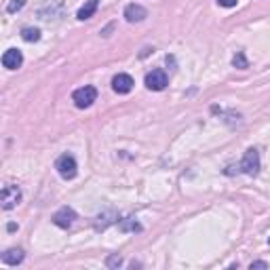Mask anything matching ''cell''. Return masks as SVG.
I'll return each instance as SVG.
<instances>
[{
	"instance_id": "cell-1",
	"label": "cell",
	"mask_w": 270,
	"mask_h": 270,
	"mask_svg": "<svg viewBox=\"0 0 270 270\" xmlns=\"http://www.w3.org/2000/svg\"><path fill=\"white\" fill-rule=\"evenodd\" d=\"M55 169L63 180H74L76 178V171H78V165H76V158L72 154H61L55 163Z\"/></svg>"
},
{
	"instance_id": "cell-2",
	"label": "cell",
	"mask_w": 270,
	"mask_h": 270,
	"mask_svg": "<svg viewBox=\"0 0 270 270\" xmlns=\"http://www.w3.org/2000/svg\"><path fill=\"white\" fill-rule=\"evenodd\" d=\"M239 171L245 173V176H258V171H260V152L256 148H249L247 152H245L243 161L239 165Z\"/></svg>"
},
{
	"instance_id": "cell-3",
	"label": "cell",
	"mask_w": 270,
	"mask_h": 270,
	"mask_svg": "<svg viewBox=\"0 0 270 270\" xmlns=\"http://www.w3.org/2000/svg\"><path fill=\"white\" fill-rule=\"evenodd\" d=\"M72 99H74L76 108H89V106H93V101L97 99V89H95V87H91V85L81 87V89L74 91Z\"/></svg>"
},
{
	"instance_id": "cell-4",
	"label": "cell",
	"mask_w": 270,
	"mask_h": 270,
	"mask_svg": "<svg viewBox=\"0 0 270 270\" xmlns=\"http://www.w3.org/2000/svg\"><path fill=\"white\" fill-rule=\"evenodd\" d=\"M19 201H21V190H19V186L9 184V186L2 188V192H0V203H2V209H4V211L17 207Z\"/></svg>"
},
{
	"instance_id": "cell-5",
	"label": "cell",
	"mask_w": 270,
	"mask_h": 270,
	"mask_svg": "<svg viewBox=\"0 0 270 270\" xmlns=\"http://www.w3.org/2000/svg\"><path fill=\"white\" fill-rule=\"evenodd\" d=\"M146 87L150 91H163L167 85H169V78H167L165 70H152V72L146 74Z\"/></svg>"
},
{
	"instance_id": "cell-6",
	"label": "cell",
	"mask_w": 270,
	"mask_h": 270,
	"mask_svg": "<svg viewBox=\"0 0 270 270\" xmlns=\"http://www.w3.org/2000/svg\"><path fill=\"white\" fill-rule=\"evenodd\" d=\"M76 220H78V216H76V211H74L72 207H61V209L53 216V224L57 226V228L68 230Z\"/></svg>"
},
{
	"instance_id": "cell-7",
	"label": "cell",
	"mask_w": 270,
	"mask_h": 270,
	"mask_svg": "<svg viewBox=\"0 0 270 270\" xmlns=\"http://www.w3.org/2000/svg\"><path fill=\"white\" fill-rule=\"evenodd\" d=\"M148 17V11L141 4H127L125 6V19L129 23H139Z\"/></svg>"
},
{
	"instance_id": "cell-8",
	"label": "cell",
	"mask_w": 270,
	"mask_h": 270,
	"mask_svg": "<svg viewBox=\"0 0 270 270\" xmlns=\"http://www.w3.org/2000/svg\"><path fill=\"white\" fill-rule=\"evenodd\" d=\"M21 63H23V55L19 49H9V51H4L2 55V66L6 70H17L21 68Z\"/></svg>"
},
{
	"instance_id": "cell-9",
	"label": "cell",
	"mask_w": 270,
	"mask_h": 270,
	"mask_svg": "<svg viewBox=\"0 0 270 270\" xmlns=\"http://www.w3.org/2000/svg\"><path fill=\"white\" fill-rule=\"evenodd\" d=\"M133 78L129 76V74H116L114 78H112V89L116 91V93H121V95H125V93H129L131 89H133Z\"/></svg>"
},
{
	"instance_id": "cell-10",
	"label": "cell",
	"mask_w": 270,
	"mask_h": 270,
	"mask_svg": "<svg viewBox=\"0 0 270 270\" xmlns=\"http://www.w3.org/2000/svg\"><path fill=\"white\" fill-rule=\"evenodd\" d=\"M23 258L26 256H23V249H19V247H11L2 253V262L6 266H17L23 262Z\"/></svg>"
},
{
	"instance_id": "cell-11",
	"label": "cell",
	"mask_w": 270,
	"mask_h": 270,
	"mask_svg": "<svg viewBox=\"0 0 270 270\" xmlns=\"http://www.w3.org/2000/svg\"><path fill=\"white\" fill-rule=\"evenodd\" d=\"M97 6H99V0H87V2L78 9V13H76V17L81 19V21H85V19H91L95 13H97Z\"/></svg>"
},
{
	"instance_id": "cell-12",
	"label": "cell",
	"mask_w": 270,
	"mask_h": 270,
	"mask_svg": "<svg viewBox=\"0 0 270 270\" xmlns=\"http://www.w3.org/2000/svg\"><path fill=\"white\" fill-rule=\"evenodd\" d=\"M21 38L26 43H38V41H41V30H38V28H23L21 30Z\"/></svg>"
},
{
	"instance_id": "cell-13",
	"label": "cell",
	"mask_w": 270,
	"mask_h": 270,
	"mask_svg": "<svg viewBox=\"0 0 270 270\" xmlns=\"http://www.w3.org/2000/svg\"><path fill=\"white\" fill-rule=\"evenodd\" d=\"M232 66L239 68V70L249 68V61H247V57H245V53H236L234 55V57H232Z\"/></svg>"
},
{
	"instance_id": "cell-14",
	"label": "cell",
	"mask_w": 270,
	"mask_h": 270,
	"mask_svg": "<svg viewBox=\"0 0 270 270\" xmlns=\"http://www.w3.org/2000/svg\"><path fill=\"white\" fill-rule=\"evenodd\" d=\"M26 2L28 0H11L9 4H6V13H11V15H15L17 11H21L23 6H26Z\"/></svg>"
},
{
	"instance_id": "cell-15",
	"label": "cell",
	"mask_w": 270,
	"mask_h": 270,
	"mask_svg": "<svg viewBox=\"0 0 270 270\" xmlns=\"http://www.w3.org/2000/svg\"><path fill=\"white\" fill-rule=\"evenodd\" d=\"M121 228H123V230H133V232H135V230H141V226H139L135 220H131V218H129V220H123V222H121Z\"/></svg>"
},
{
	"instance_id": "cell-16",
	"label": "cell",
	"mask_w": 270,
	"mask_h": 270,
	"mask_svg": "<svg viewBox=\"0 0 270 270\" xmlns=\"http://www.w3.org/2000/svg\"><path fill=\"white\" fill-rule=\"evenodd\" d=\"M121 264H123V258L118 256V253H114V256H110V258L106 260V266H108V268H118Z\"/></svg>"
},
{
	"instance_id": "cell-17",
	"label": "cell",
	"mask_w": 270,
	"mask_h": 270,
	"mask_svg": "<svg viewBox=\"0 0 270 270\" xmlns=\"http://www.w3.org/2000/svg\"><path fill=\"white\" fill-rule=\"evenodd\" d=\"M236 2H239V0H218V4L226 6V9H232V6H236Z\"/></svg>"
},
{
	"instance_id": "cell-18",
	"label": "cell",
	"mask_w": 270,
	"mask_h": 270,
	"mask_svg": "<svg viewBox=\"0 0 270 270\" xmlns=\"http://www.w3.org/2000/svg\"><path fill=\"white\" fill-rule=\"evenodd\" d=\"M249 268H251V270H253V268H268V264H266V262H253Z\"/></svg>"
},
{
	"instance_id": "cell-19",
	"label": "cell",
	"mask_w": 270,
	"mask_h": 270,
	"mask_svg": "<svg viewBox=\"0 0 270 270\" xmlns=\"http://www.w3.org/2000/svg\"><path fill=\"white\" fill-rule=\"evenodd\" d=\"M6 230H9V232H13V230H17V226H15V224H13V222H11V224H9V226H6Z\"/></svg>"
},
{
	"instance_id": "cell-20",
	"label": "cell",
	"mask_w": 270,
	"mask_h": 270,
	"mask_svg": "<svg viewBox=\"0 0 270 270\" xmlns=\"http://www.w3.org/2000/svg\"><path fill=\"white\" fill-rule=\"evenodd\" d=\"M268 243H270V239H268Z\"/></svg>"
}]
</instances>
